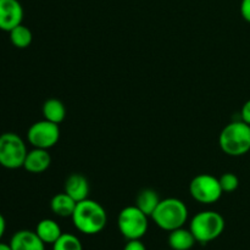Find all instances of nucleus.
<instances>
[{
	"mask_svg": "<svg viewBox=\"0 0 250 250\" xmlns=\"http://www.w3.org/2000/svg\"><path fill=\"white\" fill-rule=\"evenodd\" d=\"M23 7L19 0H0V29L10 32L22 23Z\"/></svg>",
	"mask_w": 250,
	"mask_h": 250,
	"instance_id": "nucleus-9",
	"label": "nucleus"
},
{
	"mask_svg": "<svg viewBox=\"0 0 250 250\" xmlns=\"http://www.w3.org/2000/svg\"><path fill=\"white\" fill-rule=\"evenodd\" d=\"M44 120L53 122V124L60 125L66 117V107L61 100L51 98L43 104L42 107Z\"/></svg>",
	"mask_w": 250,
	"mask_h": 250,
	"instance_id": "nucleus-16",
	"label": "nucleus"
},
{
	"mask_svg": "<svg viewBox=\"0 0 250 250\" xmlns=\"http://www.w3.org/2000/svg\"><path fill=\"white\" fill-rule=\"evenodd\" d=\"M124 250H146V247L141 239H132L127 242Z\"/></svg>",
	"mask_w": 250,
	"mask_h": 250,
	"instance_id": "nucleus-21",
	"label": "nucleus"
},
{
	"mask_svg": "<svg viewBox=\"0 0 250 250\" xmlns=\"http://www.w3.org/2000/svg\"><path fill=\"white\" fill-rule=\"evenodd\" d=\"M36 233L38 234V237L44 243L53 246L60 238L61 234H62V231H61L60 225L55 220L43 219L37 225Z\"/></svg>",
	"mask_w": 250,
	"mask_h": 250,
	"instance_id": "nucleus-14",
	"label": "nucleus"
},
{
	"mask_svg": "<svg viewBox=\"0 0 250 250\" xmlns=\"http://www.w3.org/2000/svg\"><path fill=\"white\" fill-rule=\"evenodd\" d=\"M189 194L200 204L210 205L219 202L224 194V190L219 178L209 173H200L190 181Z\"/></svg>",
	"mask_w": 250,
	"mask_h": 250,
	"instance_id": "nucleus-7",
	"label": "nucleus"
},
{
	"mask_svg": "<svg viewBox=\"0 0 250 250\" xmlns=\"http://www.w3.org/2000/svg\"><path fill=\"white\" fill-rule=\"evenodd\" d=\"M170 250H172V249H170Z\"/></svg>",
	"mask_w": 250,
	"mask_h": 250,
	"instance_id": "nucleus-26",
	"label": "nucleus"
},
{
	"mask_svg": "<svg viewBox=\"0 0 250 250\" xmlns=\"http://www.w3.org/2000/svg\"><path fill=\"white\" fill-rule=\"evenodd\" d=\"M27 146L23 139L16 133L6 132L0 134V165L9 170L23 167Z\"/></svg>",
	"mask_w": 250,
	"mask_h": 250,
	"instance_id": "nucleus-5",
	"label": "nucleus"
},
{
	"mask_svg": "<svg viewBox=\"0 0 250 250\" xmlns=\"http://www.w3.org/2000/svg\"><path fill=\"white\" fill-rule=\"evenodd\" d=\"M53 250H83L80 238L72 233H62L53 244Z\"/></svg>",
	"mask_w": 250,
	"mask_h": 250,
	"instance_id": "nucleus-19",
	"label": "nucleus"
},
{
	"mask_svg": "<svg viewBox=\"0 0 250 250\" xmlns=\"http://www.w3.org/2000/svg\"><path fill=\"white\" fill-rule=\"evenodd\" d=\"M197 243L194 236L189 229L180 227L168 234V246L172 250H190Z\"/></svg>",
	"mask_w": 250,
	"mask_h": 250,
	"instance_id": "nucleus-13",
	"label": "nucleus"
},
{
	"mask_svg": "<svg viewBox=\"0 0 250 250\" xmlns=\"http://www.w3.org/2000/svg\"><path fill=\"white\" fill-rule=\"evenodd\" d=\"M225 226L226 222L221 214L212 210H205L192 217L189 229L198 243L208 244L224 233Z\"/></svg>",
	"mask_w": 250,
	"mask_h": 250,
	"instance_id": "nucleus-4",
	"label": "nucleus"
},
{
	"mask_svg": "<svg viewBox=\"0 0 250 250\" xmlns=\"http://www.w3.org/2000/svg\"><path fill=\"white\" fill-rule=\"evenodd\" d=\"M188 215V208L182 200L177 198H166L160 200L150 217L159 229L171 232L185 226Z\"/></svg>",
	"mask_w": 250,
	"mask_h": 250,
	"instance_id": "nucleus-3",
	"label": "nucleus"
},
{
	"mask_svg": "<svg viewBox=\"0 0 250 250\" xmlns=\"http://www.w3.org/2000/svg\"><path fill=\"white\" fill-rule=\"evenodd\" d=\"M5 229H6V221H5L4 216L0 214V239H1L2 236H4Z\"/></svg>",
	"mask_w": 250,
	"mask_h": 250,
	"instance_id": "nucleus-24",
	"label": "nucleus"
},
{
	"mask_svg": "<svg viewBox=\"0 0 250 250\" xmlns=\"http://www.w3.org/2000/svg\"><path fill=\"white\" fill-rule=\"evenodd\" d=\"M9 33L11 43L19 49L28 48L31 45L32 41H33V34H32L31 29L22 23L12 28Z\"/></svg>",
	"mask_w": 250,
	"mask_h": 250,
	"instance_id": "nucleus-18",
	"label": "nucleus"
},
{
	"mask_svg": "<svg viewBox=\"0 0 250 250\" xmlns=\"http://www.w3.org/2000/svg\"><path fill=\"white\" fill-rule=\"evenodd\" d=\"M219 146L229 156L238 158L250 151V125L244 121H233L222 128Z\"/></svg>",
	"mask_w": 250,
	"mask_h": 250,
	"instance_id": "nucleus-2",
	"label": "nucleus"
},
{
	"mask_svg": "<svg viewBox=\"0 0 250 250\" xmlns=\"http://www.w3.org/2000/svg\"><path fill=\"white\" fill-rule=\"evenodd\" d=\"M160 197H159V194L155 190L150 189V188H144L137 195L136 207L150 217L154 210L156 209V207L160 203Z\"/></svg>",
	"mask_w": 250,
	"mask_h": 250,
	"instance_id": "nucleus-17",
	"label": "nucleus"
},
{
	"mask_svg": "<svg viewBox=\"0 0 250 250\" xmlns=\"http://www.w3.org/2000/svg\"><path fill=\"white\" fill-rule=\"evenodd\" d=\"M12 250H45V243L36 233V231L21 229L17 231L10 241Z\"/></svg>",
	"mask_w": 250,
	"mask_h": 250,
	"instance_id": "nucleus-11",
	"label": "nucleus"
},
{
	"mask_svg": "<svg viewBox=\"0 0 250 250\" xmlns=\"http://www.w3.org/2000/svg\"><path fill=\"white\" fill-rule=\"evenodd\" d=\"M63 192L70 195L77 203L88 199L90 192L89 182L81 173H72L68 176L63 185Z\"/></svg>",
	"mask_w": 250,
	"mask_h": 250,
	"instance_id": "nucleus-10",
	"label": "nucleus"
},
{
	"mask_svg": "<svg viewBox=\"0 0 250 250\" xmlns=\"http://www.w3.org/2000/svg\"><path fill=\"white\" fill-rule=\"evenodd\" d=\"M77 202L65 192L58 193L53 197L50 202V209L56 216L59 217H71L76 209Z\"/></svg>",
	"mask_w": 250,
	"mask_h": 250,
	"instance_id": "nucleus-15",
	"label": "nucleus"
},
{
	"mask_svg": "<svg viewBox=\"0 0 250 250\" xmlns=\"http://www.w3.org/2000/svg\"><path fill=\"white\" fill-rule=\"evenodd\" d=\"M241 120L250 125V99L243 104L241 110Z\"/></svg>",
	"mask_w": 250,
	"mask_h": 250,
	"instance_id": "nucleus-23",
	"label": "nucleus"
},
{
	"mask_svg": "<svg viewBox=\"0 0 250 250\" xmlns=\"http://www.w3.org/2000/svg\"><path fill=\"white\" fill-rule=\"evenodd\" d=\"M0 250H12L11 247H10V243L6 244V243H1L0 242Z\"/></svg>",
	"mask_w": 250,
	"mask_h": 250,
	"instance_id": "nucleus-25",
	"label": "nucleus"
},
{
	"mask_svg": "<svg viewBox=\"0 0 250 250\" xmlns=\"http://www.w3.org/2000/svg\"><path fill=\"white\" fill-rule=\"evenodd\" d=\"M148 215L139 210L136 205L126 207L120 211L117 217L119 231L127 241L142 239L149 229Z\"/></svg>",
	"mask_w": 250,
	"mask_h": 250,
	"instance_id": "nucleus-6",
	"label": "nucleus"
},
{
	"mask_svg": "<svg viewBox=\"0 0 250 250\" xmlns=\"http://www.w3.org/2000/svg\"><path fill=\"white\" fill-rule=\"evenodd\" d=\"M27 139L33 148L46 149L55 146L60 139L59 125L53 124L48 120L34 122L27 131Z\"/></svg>",
	"mask_w": 250,
	"mask_h": 250,
	"instance_id": "nucleus-8",
	"label": "nucleus"
},
{
	"mask_svg": "<svg viewBox=\"0 0 250 250\" xmlns=\"http://www.w3.org/2000/svg\"><path fill=\"white\" fill-rule=\"evenodd\" d=\"M71 219L76 229L87 236L100 233L107 224L106 210L100 203L89 198L77 203Z\"/></svg>",
	"mask_w": 250,
	"mask_h": 250,
	"instance_id": "nucleus-1",
	"label": "nucleus"
},
{
	"mask_svg": "<svg viewBox=\"0 0 250 250\" xmlns=\"http://www.w3.org/2000/svg\"><path fill=\"white\" fill-rule=\"evenodd\" d=\"M51 164V156L46 149L33 148L27 153L23 168L31 173H43Z\"/></svg>",
	"mask_w": 250,
	"mask_h": 250,
	"instance_id": "nucleus-12",
	"label": "nucleus"
},
{
	"mask_svg": "<svg viewBox=\"0 0 250 250\" xmlns=\"http://www.w3.org/2000/svg\"><path fill=\"white\" fill-rule=\"evenodd\" d=\"M241 15L244 21L250 23V0H242L241 1Z\"/></svg>",
	"mask_w": 250,
	"mask_h": 250,
	"instance_id": "nucleus-22",
	"label": "nucleus"
},
{
	"mask_svg": "<svg viewBox=\"0 0 250 250\" xmlns=\"http://www.w3.org/2000/svg\"><path fill=\"white\" fill-rule=\"evenodd\" d=\"M220 185H221L224 193H233L239 187L238 176L232 172H226L219 177Z\"/></svg>",
	"mask_w": 250,
	"mask_h": 250,
	"instance_id": "nucleus-20",
	"label": "nucleus"
}]
</instances>
